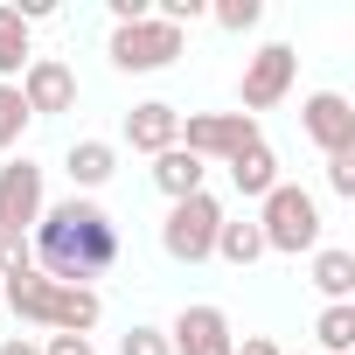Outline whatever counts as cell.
I'll use <instances>...</instances> for the list:
<instances>
[{"label":"cell","mask_w":355,"mask_h":355,"mask_svg":"<svg viewBox=\"0 0 355 355\" xmlns=\"http://www.w3.org/2000/svg\"><path fill=\"white\" fill-rule=\"evenodd\" d=\"M28 258H35V272L56 279V286H91V279H105V272L119 265V223H112L91 196L42 202Z\"/></svg>","instance_id":"obj_1"},{"label":"cell","mask_w":355,"mask_h":355,"mask_svg":"<svg viewBox=\"0 0 355 355\" xmlns=\"http://www.w3.org/2000/svg\"><path fill=\"white\" fill-rule=\"evenodd\" d=\"M258 237H265V251H279V258L320 251V202H313L306 189L279 182V189L258 202Z\"/></svg>","instance_id":"obj_2"},{"label":"cell","mask_w":355,"mask_h":355,"mask_svg":"<svg viewBox=\"0 0 355 355\" xmlns=\"http://www.w3.org/2000/svg\"><path fill=\"white\" fill-rule=\"evenodd\" d=\"M216 230H223V202L202 189V196H189V202L167 209V223H160V251H167L174 265H202V258L216 251Z\"/></svg>","instance_id":"obj_3"},{"label":"cell","mask_w":355,"mask_h":355,"mask_svg":"<svg viewBox=\"0 0 355 355\" xmlns=\"http://www.w3.org/2000/svg\"><path fill=\"white\" fill-rule=\"evenodd\" d=\"M258 139H265V132H258V119H244V112H189L174 146H189V153L209 167V160H237V153L258 146Z\"/></svg>","instance_id":"obj_4"},{"label":"cell","mask_w":355,"mask_h":355,"mask_svg":"<svg viewBox=\"0 0 355 355\" xmlns=\"http://www.w3.org/2000/svg\"><path fill=\"white\" fill-rule=\"evenodd\" d=\"M293 77H300V56H293L286 42H265V49L244 63V84H237V112H244V119L272 112V105L293 91Z\"/></svg>","instance_id":"obj_5"},{"label":"cell","mask_w":355,"mask_h":355,"mask_svg":"<svg viewBox=\"0 0 355 355\" xmlns=\"http://www.w3.org/2000/svg\"><path fill=\"white\" fill-rule=\"evenodd\" d=\"M174 56H182V28H167V21H125V28H112V63L119 70H132V77H146V70H167Z\"/></svg>","instance_id":"obj_6"},{"label":"cell","mask_w":355,"mask_h":355,"mask_svg":"<svg viewBox=\"0 0 355 355\" xmlns=\"http://www.w3.org/2000/svg\"><path fill=\"white\" fill-rule=\"evenodd\" d=\"M35 216H42V167L21 153V160L0 167V230H8V237H28Z\"/></svg>","instance_id":"obj_7"},{"label":"cell","mask_w":355,"mask_h":355,"mask_svg":"<svg viewBox=\"0 0 355 355\" xmlns=\"http://www.w3.org/2000/svg\"><path fill=\"white\" fill-rule=\"evenodd\" d=\"M21 105H28V119H56V112H77V70L70 63H56V56H35L28 70H21Z\"/></svg>","instance_id":"obj_8"},{"label":"cell","mask_w":355,"mask_h":355,"mask_svg":"<svg viewBox=\"0 0 355 355\" xmlns=\"http://www.w3.org/2000/svg\"><path fill=\"white\" fill-rule=\"evenodd\" d=\"M167 348H174V355H237L230 313H223V306H182L174 327H167Z\"/></svg>","instance_id":"obj_9"},{"label":"cell","mask_w":355,"mask_h":355,"mask_svg":"<svg viewBox=\"0 0 355 355\" xmlns=\"http://www.w3.org/2000/svg\"><path fill=\"white\" fill-rule=\"evenodd\" d=\"M300 125H306V139L334 160V153H355V105L341 98V91H313L306 105H300Z\"/></svg>","instance_id":"obj_10"},{"label":"cell","mask_w":355,"mask_h":355,"mask_svg":"<svg viewBox=\"0 0 355 355\" xmlns=\"http://www.w3.org/2000/svg\"><path fill=\"white\" fill-rule=\"evenodd\" d=\"M174 139H182V112H174V105L146 98V105L125 112V146H132V153H167Z\"/></svg>","instance_id":"obj_11"},{"label":"cell","mask_w":355,"mask_h":355,"mask_svg":"<svg viewBox=\"0 0 355 355\" xmlns=\"http://www.w3.org/2000/svg\"><path fill=\"white\" fill-rule=\"evenodd\" d=\"M0 300H8L21 320L49 327V306H56V279H42L35 265H21V272H8V279H0Z\"/></svg>","instance_id":"obj_12"},{"label":"cell","mask_w":355,"mask_h":355,"mask_svg":"<svg viewBox=\"0 0 355 355\" xmlns=\"http://www.w3.org/2000/svg\"><path fill=\"white\" fill-rule=\"evenodd\" d=\"M202 160L189 153V146H167V153H153V189L167 196V202H189V196H202Z\"/></svg>","instance_id":"obj_13"},{"label":"cell","mask_w":355,"mask_h":355,"mask_svg":"<svg viewBox=\"0 0 355 355\" xmlns=\"http://www.w3.org/2000/svg\"><path fill=\"white\" fill-rule=\"evenodd\" d=\"M223 167H230V182H237V196H244V202H265V196L279 189V153H272L265 139H258V146H244V153H237V160H223Z\"/></svg>","instance_id":"obj_14"},{"label":"cell","mask_w":355,"mask_h":355,"mask_svg":"<svg viewBox=\"0 0 355 355\" xmlns=\"http://www.w3.org/2000/svg\"><path fill=\"white\" fill-rule=\"evenodd\" d=\"M98 313H105L98 286H56V306H49V327H56V334H91V327H98Z\"/></svg>","instance_id":"obj_15"},{"label":"cell","mask_w":355,"mask_h":355,"mask_svg":"<svg viewBox=\"0 0 355 355\" xmlns=\"http://www.w3.org/2000/svg\"><path fill=\"white\" fill-rule=\"evenodd\" d=\"M63 167H70V182H77V189L91 196V189H105L112 174H119V146H112V139H77Z\"/></svg>","instance_id":"obj_16"},{"label":"cell","mask_w":355,"mask_h":355,"mask_svg":"<svg viewBox=\"0 0 355 355\" xmlns=\"http://www.w3.org/2000/svg\"><path fill=\"white\" fill-rule=\"evenodd\" d=\"M313 286L327 293V306H334V300H355V251L320 244V251H313Z\"/></svg>","instance_id":"obj_17"},{"label":"cell","mask_w":355,"mask_h":355,"mask_svg":"<svg viewBox=\"0 0 355 355\" xmlns=\"http://www.w3.org/2000/svg\"><path fill=\"white\" fill-rule=\"evenodd\" d=\"M28 63H35V49H28V21H21L15 8H0V84H15Z\"/></svg>","instance_id":"obj_18"},{"label":"cell","mask_w":355,"mask_h":355,"mask_svg":"<svg viewBox=\"0 0 355 355\" xmlns=\"http://www.w3.org/2000/svg\"><path fill=\"white\" fill-rule=\"evenodd\" d=\"M209 258H223V265H237V272H244V265H258V258H265L258 223H230V216H223V230H216V251H209Z\"/></svg>","instance_id":"obj_19"},{"label":"cell","mask_w":355,"mask_h":355,"mask_svg":"<svg viewBox=\"0 0 355 355\" xmlns=\"http://www.w3.org/2000/svg\"><path fill=\"white\" fill-rule=\"evenodd\" d=\"M313 334H320V355H348V348H355V300H334V306L313 320Z\"/></svg>","instance_id":"obj_20"},{"label":"cell","mask_w":355,"mask_h":355,"mask_svg":"<svg viewBox=\"0 0 355 355\" xmlns=\"http://www.w3.org/2000/svg\"><path fill=\"white\" fill-rule=\"evenodd\" d=\"M21 132H28V105H21V91H15V84H0V153L21 146Z\"/></svg>","instance_id":"obj_21"},{"label":"cell","mask_w":355,"mask_h":355,"mask_svg":"<svg viewBox=\"0 0 355 355\" xmlns=\"http://www.w3.org/2000/svg\"><path fill=\"white\" fill-rule=\"evenodd\" d=\"M216 28H230V35H244V28H258V15H265V0H216Z\"/></svg>","instance_id":"obj_22"},{"label":"cell","mask_w":355,"mask_h":355,"mask_svg":"<svg viewBox=\"0 0 355 355\" xmlns=\"http://www.w3.org/2000/svg\"><path fill=\"white\" fill-rule=\"evenodd\" d=\"M119 355H174V348H167V334H160V327H132V334L119 341Z\"/></svg>","instance_id":"obj_23"},{"label":"cell","mask_w":355,"mask_h":355,"mask_svg":"<svg viewBox=\"0 0 355 355\" xmlns=\"http://www.w3.org/2000/svg\"><path fill=\"white\" fill-rule=\"evenodd\" d=\"M327 189H334L341 202H355V153H334V160H327Z\"/></svg>","instance_id":"obj_24"},{"label":"cell","mask_w":355,"mask_h":355,"mask_svg":"<svg viewBox=\"0 0 355 355\" xmlns=\"http://www.w3.org/2000/svg\"><path fill=\"white\" fill-rule=\"evenodd\" d=\"M42 355H98V348H91V334H49Z\"/></svg>","instance_id":"obj_25"},{"label":"cell","mask_w":355,"mask_h":355,"mask_svg":"<svg viewBox=\"0 0 355 355\" xmlns=\"http://www.w3.org/2000/svg\"><path fill=\"white\" fill-rule=\"evenodd\" d=\"M237 355H279V341H265V334H244V341H237Z\"/></svg>","instance_id":"obj_26"},{"label":"cell","mask_w":355,"mask_h":355,"mask_svg":"<svg viewBox=\"0 0 355 355\" xmlns=\"http://www.w3.org/2000/svg\"><path fill=\"white\" fill-rule=\"evenodd\" d=\"M0 355H42V348H35L28 334H15V341H0Z\"/></svg>","instance_id":"obj_27"}]
</instances>
